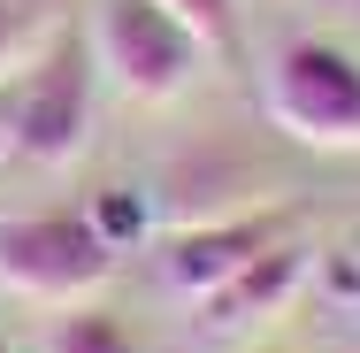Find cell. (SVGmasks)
Here are the masks:
<instances>
[{
  "mask_svg": "<svg viewBox=\"0 0 360 353\" xmlns=\"http://www.w3.org/2000/svg\"><path fill=\"white\" fill-rule=\"evenodd\" d=\"M269 108L291 139L322 146V154H353L360 146V62L330 39H291L269 62Z\"/></svg>",
  "mask_w": 360,
  "mask_h": 353,
  "instance_id": "1",
  "label": "cell"
},
{
  "mask_svg": "<svg viewBox=\"0 0 360 353\" xmlns=\"http://www.w3.org/2000/svg\"><path fill=\"white\" fill-rule=\"evenodd\" d=\"M92 47L131 100H176L207 62V47L153 0H92Z\"/></svg>",
  "mask_w": 360,
  "mask_h": 353,
  "instance_id": "2",
  "label": "cell"
},
{
  "mask_svg": "<svg viewBox=\"0 0 360 353\" xmlns=\"http://www.w3.org/2000/svg\"><path fill=\"white\" fill-rule=\"evenodd\" d=\"M115 277V246L84 215H8L0 223V284L15 299H84Z\"/></svg>",
  "mask_w": 360,
  "mask_h": 353,
  "instance_id": "3",
  "label": "cell"
},
{
  "mask_svg": "<svg viewBox=\"0 0 360 353\" xmlns=\"http://www.w3.org/2000/svg\"><path fill=\"white\" fill-rule=\"evenodd\" d=\"M92 131V54H84V39H54L46 47V62L31 70V85L8 100V154H23V161H70L77 146Z\"/></svg>",
  "mask_w": 360,
  "mask_h": 353,
  "instance_id": "4",
  "label": "cell"
},
{
  "mask_svg": "<svg viewBox=\"0 0 360 353\" xmlns=\"http://www.w3.org/2000/svg\"><path fill=\"white\" fill-rule=\"evenodd\" d=\"M284 230H291V223H284L276 208H245V215H215V223H192V230H176V238L161 246V284H169L176 299L207 307L222 284L238 277L253 254H269Z\"/></svg>",
  "mask_w": 360,
  "mask_h": 353,
  "instance_id": "5",
  "label": "cell"
},
{
  "mask_svg": "<svg viewBox=\"0 0 360 353\" xmlns=\"http://www.w3.org/2000/svg\"><path fill=\"white\" fill-rule=\"evenodd\" d=\"M299 284H307V246L284 230L269 254H253L238 277L222 284V292L200 307V315H207V323H261V315H276V307H284Z\"/></svg>",
  "mask_w": 360,
  "mask_h": 353,
  "instance_id": "6",
  "label": "cell"
},
{
  "mask_svg": "<svg viewBox=\"0 0 360 353\" xmlns=\"http://www.w3.org/2000/svg\"><path fill=\"white\" fill-rule=\"evenodd\" d=\"M46 353H139V346H131V330H123L115 315L84 307V315H62V323H54Z\"/></svg>",
  "mask_w": 360,
  "mask_h": 353,
  "instance_id": "7",
  "label": "cell"
},
{
  "mask_svg": "<svg viewBox=\"0 0 360 353\" xmlns=\"http://www.w3.org/2000/svg\"><path fill=\"white\" fill-rule=\"evenodd\" d=\"M153 8H169L207 54H230V47H238V16H230V0H153Z\"/></svg>",
  "mask_w": 360,
  "mask_h": 353,
  "instance_id": "8",
  "label": "cell"
},
{
  "mask_svg": "<svg viewBox=\"0 0 360 353\" xmlns=\"http://www.w3.org/2000/svg\"><path fill=\"white\" fill-rule=\"evenodd\" d=\"M46 39V0H0V77Z\"/></svg>",
  "mask_w": 360,
  "mask_h": 353,
  "instance_id": "9",
  "label": "cell"
},
{
  "mask_svg": "<svg viewBox=\"0 0 360 353\" xmlns=\"http://www.w3.org/2000/svg\"><path fill=\"white\" fill-rule=\"evenodd\" d=\"M84 223H92V230H100V238L123 254V246L146 230V208H139V192H100V200L84 208Z\"/></svg>",
  "mask_w": 360,
  "mask_h": 353,
  "instance_id": "10",
  "label": "cell"
},
{
  "mask_svg": "<svg viewBox=\"0 0 360 353\" xmlns=\"http://www.w3.org/2000/svg\"><path fill=\"white\" fill-rule=\"evenodd\" d=\"M0 154H8V100H0Z\"/></svg>",
  "mask_w": 360,
  "mask_h": 353,
  "instance_id": "11",
  "label": "cell"
}]
</instances>
